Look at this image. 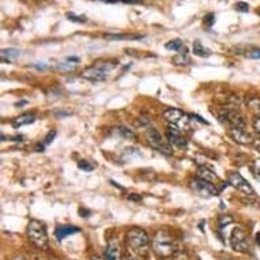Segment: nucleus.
I'll return each mask as SVG.
<instances>
[{
  "mask_svg": "<svg viewBox=\"0 0 260 260\" xmlns=\"http://www.w3.org/2000/svg\"><path fill=\"white\" fill-rule=\"evenodd\" d=\"M247 56L249 59H260V49H253V51L248 52Z\"/></svg>",
  "mask_w": 260,
  "mask_h": 260,
  "instance_id": "nucleus-27",
  "label": "nucleus"
},
{
  "mask_svg": "<svg viewBox=\"0 0 260 260\" xmlns=\"http://www.w3.org/2000/svg\"><path fill=\"white\" fill-rule=\"evenodd\" d=\"M255 129H256V133L260 134V117L255 121Z\"/></svg>",
  "mask_w": 260,
  "mask_h": 260,
  "instance_id": "nucleus-32",
  "label": "nucleus"
},
{
  "mask_svg": "<svg viewBox=\"0 0 260 260\" xmlns=\"http://www.w3.org/2000/svg\"><path fill=\"white\" fill-rule=\"evenodd\" d=\"M113 69H115V64L108 63V61H97L93 66H90L89 69H86L82 77L93 82L105 81Z\"/></svg>",
  "mask_w": 260,
  "mask_h": 260,
  "instance_id": "nucleus-5",
  "label": "nucleus"
},
{
  "mask_svg": "<svg viewBox=\"0 0 260 260\" xmlns=\"http://www.w3.org/2000/svg\"><path fill=\"white\" fill-rule=\"evenodd\" d=\"M111 39L120 40V39H129V40H139L142 39V36H109Z\"/></svg>",
  "mask_w": 260,
  "mask_h": 260,
  "instance_id": "nucleus-26",
  "label": "nucleus"
},
{
  "mask_svg": "<svg viewBox=\"0 0 260 260\" xmlns=\"http://www.w3.org/2000/svg\"><path fill=\"white\" fill-rule=\"evenodd\" d=\"M119 131H120V133H123V134H124V137H127V138H135V137H134V134L131 133V131H127L125 128H119Z\"/></svg>",
  "mask_w": 260,
  "mask_h": 260,
  "instance_id": "nucleus-30",
  "label": "nucleus"
},
{
  "mask_svg": "<svg viewBox=\"0 0 260 260\" xmlns=\"http://www.w3.org/2000/svg\"><path fill=\"white\" fill-rule=\"evenodd\" d=\"M248 107L255 115L260 117V99H251L248 101Z\"/></svg>",
  "mask_w": 260,
  "mask_h": 260,
  "instance_id": "nucleus-21",
  "label": "nucleus"
},
{
  "mask_svg": "<svg viewBox=\"0 0 260 260\" xmlns=\"http://www.w3.org/2000/svg\"><path fill=\"white\" fill-rule=\"evenodd\" d=\"M120 257V248L119 244L112 243L108 245L105 251V260H119Z\"/></svg>",
  "mask_w": 260,
  "mask_h": 260,
  "instance_id": "nucleus-17",
  "label": "nucleus"
},
{
  "mask_svg": "<svg viewBox=\"0 0 260 260\" xmlns=\"http://www.w3.org/2000/svg\"><path fill=\"white\" fill-rule=\"evenodd\" d=\"M153 251L159 259H169L172 256H175L177 252V245L176 241L172 239L169 233L164 231H159L155 233L153 239Z\"/></svg>",
  "mask_w": 260,
  "mask_h": 260,
  "instance_id": "nucleus-1",
  "label": "nucleus"
},
{
  "mask_svg": "<svg viewBox=\"0 0 260 260\" xmlns=\"http://www.w3.org/2000/svg\"><path fill=\"white\" fill-rule=\"evenodd\" d=\"M191 188L193 189V192H197L198 195L202 198H211L218 195V189L214 184L206 181V180H202L199 177L192 180Z\"/></svg>",
  "mask_w": 260,
  "mask_h": 260,
  "instance_id": "nucleus-7",
  "label": "nucleus"
},
{
  "mask_svg": "<svg viewBox=\"0 0 260 260\" xmlns=\"http://www.w3.org/2000/svg\"><path fill=\"white\" fill-rule=\"evenodd\" d=\"M197 175L199 179L206 180V181H209V183H211V184L219 183V177H218V176L215 175L213 171H211V169H209V168L199 167L197 171Z\"/></svg>",
  "mask_w": 260,
  "mask_h": 260,
  "instance_id": "nucleus-13",
  "label": "nucleus"
},
{
  "mask_svg": "<svg viewBox=\"0 0 260 260\" xmlns=\"http://www.w3.org/2000/svg\"><path fill=\"white\" fill-rule=\"evenodd\" d=\"M35 115H31V113H23V115H21L19 117L14 120L13 125L15 128L23 127V125H27V124L35 123Z\"/></svg>",
  "mask_w": 260,
  "mask_h": 260,
  "instance_id": "nucleus-16",
  "label": "nucleus"
},
{
  "mask_svg": "<svg viewBox=\"0 0 260 260\" xmlns=\"http://www.w3.org/2000/svg\"><path fill=\"white\" fill-rule=\"evenodd\" d=\"M147 139H149L150 146H151L153 149L158 150L159 153L172 154V145L171 143H168V142L162 138V135L158 133L157 129L150 128L149 131H147Z\"/></svg>",
  "mask_w": 260,
  "mask_h": 260,
  "instance_id": "nucleus-6",
  "label": "nucleus"
},
{
  "mask_svg": "<svg viewBox=\"0 0 260 260\" xmlns=\"http://www.w3.org/2000/svg\"><path fill=\"white\" fill-rule=\"evenodd\" d=\"M231 245L236 252H247L249 249L248 236L241 228L233 229L231 235Z\"/></svg>",
  "mask_w": 260,
  "mask_h": 260,
  "instance_id": "nucleus-9",
  "label": "nucleus"
},
{
  "mask_svg": "<svg viewBox=\"0 0 260 260\" xmlns=\"http://www.w3.org/2000/svg\"><path fill=\"white\" fill-rule=\"evenodd\" d=\"M168 139H169V143L175 146V147H177V149H185L187 147L185 138L181 135L180 131H177L175 128H169V131H168Z\"/></svg>",
  "mask_w": 260,
  "mask_h": 260,
  "instance_id": "nucleus-12",
  "label": "nucleus"
},
{
  "mask_svg": "<svg viewBox=\"0 0 260 260\" xmlns=\"http://www.w3.org/2000/svg\"><path fill=\"white\" fill-rule=\"evenodd\" d=\"M56 137V131H51V133L48 134L47 135V138H45V139H44V145H49V143H51L52 141H53V138Z\"/></svg>",
  "mask_w": 260,
  "mask_h": 260,
  "instance_id": "nucleus-28",
  "label": "nucleus"
},
{
  "mask_svg": "<svg viewBox=\"0 0 260 260\" xmlns=\"http://www.w3.org/2000/svg\"><path fill=\"white\" fill-rule=\"evenodd\" d=\"M127 260H128V259H127Z\"/></svg>",
  "mask_w": 260,
  "mask_h": 260,
  "instance_id": "nucleus-37",
  "label": "nucleus"
},
{
  "mask_svg": "<svg viewBox=\"0 0 260 260\" xmlns=\"http://www.w3.org/2000/svg\"><path fill=\"white\" fill-rule=\"evenodd\" d=\"M127 245L135 255L145 257L149 253V236L141 228H133L127 233Z\"/></svg>",
  "mask_w": 260,
  "mask_h": 260,
  "instance_id": "nucleus-2",
  "label": "nucleus"
},
{
  "mask_svg": "<svg viewBox=\"0 0 260 260\" xmlns=\"http://www.w3.org/2000/svg\"><path fill=\"white\" fill-rule=\"evenodd\" d=\"M256 149H257V151H259V153H260V142H259V143H257V145H256Z\"/></svg>",
  "mask_w": 260,
  "mask_h": 260,
  "instance_id": "nucleus-35",
  "label": "nucleus"
},
{
  "mask_svg": "<svg viewBox=\"0 0 260 260\" xmlns=\"http://www.w3.org/2000/svg\"><path fill=\"white\" fill-rule=\"evenodd\" d=\"M27 237L31 241V244L40 249H47L48 248V233L43 222L31 219L27 223Z\"/></svg>",
  "mask_w": 260,
  "mask_h": 260,
  "instance_id": "nucleus-3",
  "label": "nucleus"
},
{
  "mask_svg": "<svg viewBox=\"0 0 260 260\" xmlns=\"http://www.w3.org/2000/svg\"><path fill=\"white\" fill-rule=\"evenodd\" d=\"M19 57V51L14 49V48H9V49H3L2 51V61L3 63H11L14 60H17Z\"/></svg>",
  "mask_w": 260,
  "mask_h": 260,
  "instance_id": "nucleus-18",
  "label": "nucleus"
},
{
  "mask_svg": "<svg viewBox=\"0 0 260 260\" xmlns=\"http://www.w3.org/2000/svg\"><path fill=\"white\" fill-rule=\"evenodd\" d=\"M78 167L81 168L82 171H86V172H91L94 169L93 165H89V162L87 161H81L79 162V165Z\"/></svg>",
  "mask_w": 260,
  "mask_h": 260,
  "instance_id": "nucleus-23",
  "label": "nucleus"
},
{
  "mask_svg": "<svg viewBox=\"0 0 260 260\" xmlns=\"http://www.w3.org/2000/svg\"><path fill=\"white\" fill-rule=\"evenodd\" d=\"M67 17H69L70 19H73V21H75V22H85L86 21V18L78 17V15H75V14H67Z\"/></svg>",
  "mask_w": 260,
  "mask_h": 260,
  "instance_id": "nucleus-29",
  "label": "nucleus"
},
{
  "mask_svg": "<svg viewBox=\"0 0 260 260\" xmlns=\"http://www.w3.org/2000/svg\"><path fill=\"white\" fill-rule=\"evenodd\" d=\"M103 2H108V3H116V2H119V0H103Z\"/></svg>",
  "mask_w": 260,
  "mask_h": 260,
  "instance_id": "nucleus-34",
  "label": "nucleus"
},
{
  "mask_svg": "<svg viewBox=\"0 0 260 260\" xmlns=\"http://www.w3.org/2000/svg\"><path fill=\"white\" fill-rule=\"evenodd\" d=\"M219 119H221L222 123L229 125L231 129L245 128V121H244L243 116L240 115V112L235 111V109H225V111H222L219 113Z\"/></svg>",
  "mask_w": 260,
  "mask_h": 260,
  "instance_id": "nucleus-8",
  "label": "nucleus"
},
{
  "mask_svg": "<svg viewBox=\"0 0 260 260\" xmlns=\"http://www.w3.org/2000/svg\"><path fill=\"white\" fill-rule=\"evenodd\" d=\"M203 22H205V25L213 26L214 22H215V17H214V14H207V15L205 17V19H203Z\"/></svg>",
  "mask_w": 260,
  "mask_h": 260,
  "instance_id": "nucleus-24",
  "label": "nucleus"
},
{
  "mask_svg": "<svg viewBox=\"0 0 260 260\" xmlns=\"http://www.w3.org/2000/svg\"><path fill=\"white\" fill-rule=\"evenodd\" d=\"M14 260H25V259H23V257H15Z\"/></svg>",
  "mask_w": 260,
  "mask_h": 260,
  "instance_id": "nucleus-36",
  "label": "nucleus"
},
{
  "mask_svg": "<svg viewBox=\"0 0 260 260\" xmlns=\"http://www.w3.org/2000/svg\"><path fill=\"white\" fill-rule=\"evenodd\" d=\"M164 119L167 120L171 128H175L180 133L183 131H189L191 129V116L187 113L179 111V109H168L164 112Z\"/></svg>",
  "mask_w": 260,
  "mask_h": 260,
  "instance_id": "nucleus-4",
  "label": "nucleus"
},
{
  "mask_svg": "<svg viewBox=\"0 0 260 260\" xmlns=\"http://www.w3.org/2000/svg\"><path fill=\"white\" fill-rule=\"evenodd\" d=\"M165 48H167L168 51H175V52H180V53H183V51L185 52L187 49H185V47H184V43L181 41V40L176 39V40H172V41H169V43L165 45Z\"/></svg>",
  "mask_w": 260,
  "mask_h": 260,
  "instance_id": "nucleus-19",
  "label": "nucleus"
},
{
  "mask_svg": "<svg viewBox=\"0 0 260 260\" xmlns=\"http://www.w3.org/2000/svg\"><path fill=\"white\" fill-rule=\"evenodd\" d=\"M235 9L240 13H248L249 11V6L247 3H244V2H239V3H236Z\"/></svg>",
  "mask_w": 260,
  "mask_h": 260,
  "instance_id": "nucleus-22",
  "label": "nucleus"
},
{
  "mask_svg": "<svg viewBox=\"0 0 260 260\" xmlns=\"http://www.w3.org/2000/svg\"><path fill=\"white\" fill-rule=\"evenodd\" d=\"M229 184H231L233 188H236V189H239V191L247 193V195H252V193H253V188H252L251 184L248 183L247 180L244 179L240 173H232V175L229 176Z\"/></svg>",
  "mask_w": 260,
  "mask_h": 260,
  "instance_id": "nucleus-10",
  "label": "nucleus"
},
{
  "mask_svg": "<svg viewBox=\"0 0 260 260\" xmlns=\"http://www.w3.org/2000/svg\"><path fill=\"white\" fill-rule=\"evenodd\" d=\"M256 241H257V244L260 245V233H257V235H256Z\"/></svg>",
  "mask_w": 260,
  "mask_h": 260,
  "instance_id": "nucleus-33",
  "label": "nucleus"
},
{
  "mask_svg": "<svg viewBox=\"0 0 260 260\" xmlns=\"http://www.w3.org/2000/svg\"><path fill=\"white\" fill-rule=\"evenodd\" d=\"M78 61H79V59H78V57H67V60H66V61H61V63H59L57 69H59L60 71H71V70L75 69V64L74 63H78Z\"/></svg>",
  "mask_w": 260,
  "mask_h": 260,
  "instance_id": "nucleus-20",
  "label": "nucleus"
},
{
  "mask_svg": "<svg viewBox=\"0 0 260 260\" xmlns=\"http://www.w3.org/2000/svg\"><path fill=\"white\" fill-rule=\"evenodd\" d=\"M124 3H129V5H135V3H141L142 0H121Z\"/></svg>",
  "mask_w": 260,
  "mask_h": 260,
  "instance_id": "nucleus-31",
  "label": "nucleus"
},
{
  "mask_svg": "<svg viewBox=\"0 0 260 260\" xmlns=\"http://www.w3.org/2000/svg\"><path fill=\"white\" fill-rule=\"evenodd\" d=\"M231 222H232L231 217H221L219 218V228H221V229H223V228H226V226L229 225Z\"/></svg>",
  "mask_w": 260,
  "mask_h": 260,
  "instance_id": "nucleus-25",
  "label": "nucleus"
},
{
  "mask_svg": "<svg viewBox=\"0 0 260 260\" xmlns=\"http://www.w3.org/2000/svg\"><path fill=\"white\" fill-rule=\"evenodd\" d=\"M231 135L237 143H240V145H252V143H253V138L251 137V134H248L244 128H235V129H231Z\"/></svg>",
  "mask_w": 260,
  "mask_h": 260,
  "instance_id": "nucleus-11",
  "label": "nucleus"
},
{
  "mask_svg": "<svg viewBox=\"0 0 260 260\" xmlns=\"http://www.w3.org/2000/svg\"><path fill=\"white\" fill-rule=\"evenodd\" d=\"M192 52H193V55L199 56V57H209L211 56V51H210L209 48H206L201 41H195L193 45H192Z\"/></svg>",
  "mask_w": 260,
  "mask_h": 260,
  "instance_id": "nucleus-15",
  "label": "nucleus"
},
{
  "mask_svg": "<svg viewBox=\"0 0 260 260\" xmlns=\"http://www.w3.org/2000/svg\"><path fill=\"white\" fill-rule=\"evenodd\" d=\"M79 232V228L77 226H70V225H64V226H59L57 229H56L55 235L56 239L61 241V240L67 239L69 236L74 235V233H78Z\"/></svg>",
  "mask_w": 260,
  "mask_h": 260,
  "instance_id": "nucleus-14",
  "label": "nucleus"
}]
</instances>
